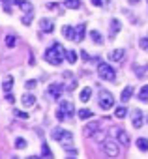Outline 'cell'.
<instances>
[{"label": "cell", "mask_w": 148, "mask_h": 159, "mask_svg": "<svg viewBox=\"0 0 148 159\" xmlns=\"http://www.w3.org/2000/svg\"><path fill=\"white\" fill-rule=\"evenodd\" d=\"M30 23H32V15H30V13H28V15L25 13V17H23V25H30Z\"/></svg>", "instance_id": "obj_35"}, {"label": "cell", "mask_w": 148, "mask_h": 159, "mask_svg": "<svg viewBox=\"0 0 148 159\" xmlns=\"http://www.w3.org/2000/svg\"><path fill=\"white\" fill-rule=\"evenodd\" d=\"M12 86H13V77H6V81L2 83V90L4 92H10Z\"/></svg>", "instance_id": "obj_25"}, {"label": "cell", "mask_w": 148, "mask_h": 159, "mask_svg": "<svg viewBox=\"0 0 148 159\" xmlns=\"http://www.w3.org/2000/svg\"><path fill=\"white\" fill-rule=\"evenodd\" d=\"M133 71H135V77H139V79L148 77V64H144V66H133Z\"/></svg>", "instance_id": "obj_14"}, {"label": "cell", "mask_w": 148, "mask_h": 159, "mask_svg": "<svg viewBox=\"0 0 148 159\" xmlns=\"http://www.w3.org/2000/svg\"><path fill=\"white\" fill-rule=\"evenodd\" d=\"M79 118H81V120L92 118V111H90V109H81V111H79Z\"/></svg>", "instance_id": "obj_26"}, {"label": "cell", "mask_w": 148, "mask_h": 159, "mask_svg": "<svg viewBox=\"0 0 148 159\" xmlns=\"http://www.w3.org/2000/svg\"><path fill=\"white\" fill-rule=\"evenodd\" d=\"M90 38L94 39V43H98V45H103V36H101L98 30H90Z\"/></svg>", "instance_id": "obj_21"}, {"label": "cell", "mask_w": 148, "mask_h": 159, "mask_svg": "<svg viewBox=\"0 0 148 159\" xmlns=\"http://www.w3.org/2000/svg\"><path fill=\"white\" fill-rule=\"evenodd\" d=\"M66 152H67V153H71V155H77V150H71V148H66Z\"/></svg>", "instance_id": "obj_40"}, {"label": "cell", "mask_w": 148, "mask_h": 159, "mask_svg": "<svg viewBox=\"0 0 148 159\" xmlns=\"http://www.w3.org/2000/svg\"><path fill=\"white\" fill-rule=\"evenodd\" d=\"M64 56H66V62H69V64H75V62H77V52L71 51V49L64 51Z\"/></svg>", "instance_id": "obj_17"}, {"label": "cell", "mask_w": 148, "mask_h": 159, "mask_svg": "<svg viewBox=\"0 0 148 159\" xmlns=\"http://www.w3.org/2000/svg\"><path fill=\"white\" fill-rule=\"evenodd\" d=\"M62 131H64V129H60V127H54V129H53V133H51V139L58 142V139H60V135H62Z\"/></svg>", "instance_id": "obj_30"}, {"label": "cell", "mask_w": 148, "mask_h": 159, "mask_svg": "<svg viewBox=\"0 0 148 159\" xmlns=\"http://www.w3.org/2000/svg\"><path fill=\"white\" fill-rule=\"evenodd\" d=\"M85 32H86V25H85V23H81V25L75 28V39H73V41L81 43V41H83V38H85Z\"/></svg>", "instance_id": "obj_12"}, {"label": "cell", "mask_w": 148, "mask_h": 159, "mask_svg": "<svg viewBox=\"0 0 148 159\" xmlns=\"http://www.w3.org/2000/svg\"><path fill=\"white\" fill-rule=\"evenodd\" d=\"M131 124H133L135 129H141V127H142V124H144V114H142V111H139V109H133V111H131Z\"/></svg>", "instance_id": "obj_7"}, {"label": "cell", "mask_w": 148, "mask_h": 159, "mask_svg": "<svg viewBox=\"0 0 148 159\" xmlns=\"http://www.w3.org/2000/svg\"><path fill=\"white\" fill-rule=\"evenodd\" d=\"M98 73L103 81H116V71L105 62H98Z\"/></svg>", "instance_id": "obj_3"}, {"label": "cell", "mask_w": 148, "mask_h": 159, "mask_svg": "<svg viewBox=\"0 0 148 159\" xmlns=\"http://www.w3.org/2000/svg\"><path fill=\"white\" fill-rule=\"evenodd\" d=\"M15 148H17V150H23V148H26V140H25L23 137H17V139H15Z\"/></svg>", "instance_id": "obj_29"}, {"label": "cell", "mask_w": 148, "mask_h": 159, "mask_svg": "<svg viewBox=\"0 0 148 159\" xmlns=\"http://www.w3.org/2000/svg\"><path fill=\"white\" fill-rule=\"evenodd\" d=\"M139 99H141V101H148V84L141 88V92H139Z\"/></svg>", "instance_id": "obj_28"}, {"label": "cell", "mask_w": 148, "mask_h": 159, "mask_svg": "<svg viewBox=\"0 0 148 159\" xmlns=\"http://www.w3.org/2000/svg\"><path fill=\"white\" fill-rule=\"evenodd\" d=\"M131 96H133V86H126V88H124V92H122V96H120L122 103H127V101L131 99Z\"/></svg>", "instance_id": "obj_16"}, {"label": "cell", "mask_w": 148, "mask_h": 159, "mask_svg": "<svg viewBox=\"0 0 148 159\" xmlns=\"http://www.w3.org/2000/svg\"><path fill=\"white\" fill-rule=\"evenodd\" d=\"M113 135H114L116 140H120V144H124V146H129L131 144V139H129V135L124 129H113Z\"/></svg>", "instance_id": "obj_8"}, {"label": "cell", "mask_w": 148, "mask_h": 159, "mask_svg": "<svg viewBox=\"0 0 148 159\" xmlns=\"http://www.w3.org/2000/svg\"><path fill=\"white\" fill-rule=\"evenodd\" d=\"M122 58H124V49H116V51L109 52V60H113V62H118Z\"/></svg>", "instance_id": "obj_15"}, {"label": "cell", "mask_w": 148, "mask_h": 159, "mask_svg": "<svg viewBox=\"0 0 148 159\" xmlns=\"http://www.w3.org/2000/svg\"><path fill=\"white\" fill-rule=\"evenodd\" d=\"M34 86H36V81H28L26 83V88H34Z\"/></svg>", "instance_id": "obj_39"}, {"label": "cell", "mask_w": 148, "mask_h": 159, "mask_svg": "<svg viewBox=\"0 0 148 159\" xmlns=\"http://www.w3.org/2000/svg\"><path fill=\"white\" fill-rule=\"evenodd\" d=\"M13 4H15V6H19L25 13H32V10H34V8H32V4H30V2H26V0H13Z\"/></svg>", "instance_id": "obj_13"}, {"label": "cell", "mask_w": 148, "mask_h": 159, "mask_svg": "<svg viewBox=\"0 0 148 159\" xmlns=\"http://www.w3.org/2000/svg\"><path fill=\"white\" fill-rule=\"evenodd\" d=\"M146 4H148V0H146Z\"/></svg>", "instance_id": "obj_43"}, {"label": "cell", "mask_w": 148, "mask_h": 159, "mask_svg": "<svg viewBox=\"0 0 148 159\" xmlns=\"http://www.w3.org/2000/svg\"><path fill=\"white\" fill-rule=\"evenodd\" d=\"M41 155H43V157H53V153H51V150H49V146H47V144H43V146H41Z\"/></svg>", "instance_id": "obj_32"}, {"label": "cell", "mask_w": 148, "mask_h": 159, "mask_svg": "<svg viewBox=\"0 0 148 159\" xmlns=\"http://www.w3.org/2000/svg\"><path fill=\"white\" fill-rule=\"evenodd\" d=\"M126 114H127V109H126V107H118V109L114 111V116H116V118H120V120H122V118H126Z\"/></svg>", "instance_id": "obj_27"}, {"label": "cell", "mask_w": 148, "mask_h": 159, "mask_svg": "<svg viewBox=\"0 0 148 159\" xmlns=\"http://www.w3.org/2000/svg\"><path fill=\"white\" fill-rule=\"evenodd\" d=\"M58 142H60V144H62L64 148H69V144L73 142V135H71L69 131H62V135H60Z\"/></svg>", "instance_id": "obj_10"}, {"label": "cell", "mask_w": 148, "mask_h": 159, "mask_svg": "<svg viewBox=\"0 0 148 159\" xmlns=\"http://www.w3.org/2000/svg\"><path fill=\"white\" fill-rule=\"evenodd\" d=\"M62 36H64L66 39H75V28L64 26V28H62Z\"/></svg>", "instance_id": "obj_18"}, {"label": "cell", "mask_w": 148, "mask_h": 159, "mask_svg": "<svg viewBox=\"0 0 148 159\" xmlns=\"http://www.w3.org/2000/svg\"><path fill=\"white\" fill-rule=\"evenodd\" d=\"M120 28H122L120 21H116V19H111V36L118 34V32H120Z\"/></svg>", "instance_id": "obj_20"}, {"label": "cell", "mask_w": 148, "mask_h": 159, "mask_svg": "<svg viewBox=\"0 0 148 159\" xmlns=\"http://www.w3.org/2000/svg\"><path fill=\"white\" fill-rule=\"evenodd\" d=\"M101 150H103V153L109 155V157H116V155L120 153V148H118V144H116L114 140H103V142H101Z\"/></svg>", "instance_id": "obj_5"}, {"label": "cell", "mask_w": 148, "mask_h": 159, "mask_svg": "<svg viewBox=\"0 0 148 159\" xmlns=\"http://www.w3.org/2000/svg\"><path fill=\"white\" fill-rule=\"evenodd\" d=\"M99 129H101V122H99V120H92V122H88V124L85 125L83 133H85V137H92V135H96Z\"/></svg>", "instance_id": "obj_6"}, {"label": "cell", "mask_w": 148, "mask_h": 159, "mask_svg": "<svg viewBox=\"0 0 148 159\" xmlns=\"http://www.w3.org/2000/svg\"><path fill=\"white\" fill-rule=\"evenodd\" d=\"M98 103L103 111H109L113 105H114V98L109 90H99V96H98Z\"/></svg>", "instance_id": "obj_4"}, {"label": "cell", "mask_w": 148, "mask_h": 159, "mask_svg": "<svg viewBox=\"0 0 148 159\" xmlns=\"http://www.w3.org/2000/svg\"><path fill=\"white\" fill-rule=\"evenodd\" d=\"M34 103H36V98H34L32 94H25V96H23V105H25V107H32Z\"/></svg>", "instance_id": "obj_22"}, {"label": "cell", "mask_w": 148, "mask_h": 159, "mask_svg": "<svg viewBox=\"0 0 148 159\" xmlns=\"http://www.w3.org/2000/svg\"><path fill=\"white\" fill-rule=\"evenodd\" d=\"M94 6H105V0H92Z\"/></svg>", "instance_id": "obj_37"}, {"label": "cell", "mask_w": 148, "mask_h": 159, "mask_svg": "<svg viewBox=\"0 0 148 159\" xmlns=\"http://www.w3.org/2000/svg\"><path fill=\"white\" fill-rule=\"evenodd\" d=\"M6 101L13 105V103H15V98H13V94H10V92H6Z\"/></svg>", "instance_id": "obj_36"}, {"label": "cell", "mask_w": 148, "mask_h": 159, "mask_svg": "<svg viewBox=\"0 0 148 159\" xmlns=\"http://www.w3.org/2000/svg\"><path fill=\"white\" fill-rule=\"evenodd\" d=\"M62 75H64V77H66V79H71V75H73V73H71V71H64V73H62Z\"/></svg>", "instance_id": "obj_41"}, {"label": "cell", "mask_w": 148, "mask_h": 159, "mask_svg": "<svg viewBox=\"0 0 148 159\" xmlns=\"http://www.w3.org/2000/svg\"><path fill=\"white\" fill-rule=\"evenodd\" d=\"M62 90H64V84H62V83H53V84L49 86V96L58 99L60 94H62Z\"/></svg>", "instance_id": "obj_9"}, {"label": "cell", "mask_w": 148, "mask_h": 159, "mask_svg": "<svg viewBox=\"0 0 148 159\" xmlns=\"http://www.w3.org/2000/svg\"><path fill=\"white\" fill-rule=\"evenodd\" d=\"M39 28H41L45 34H51V32L54 30V23H53L51 19H41V21H39Z\"/></svg>", "instance_id": "obj_11"}, {"label": "cell", "mask_w": 148, "mask_h": 159, "mask_svg": "<svg viewBox=\"0 0 148 159\" xmlns=\"http://www.w3.org/2000/svg\"><path fill=\"white\" fill-rule=\"evenodd\" d=\"M81 56H83V58H85V60H86V62H88V60H90V54H88V52H86V51H83V52H81Z\"/></svg>", "instance_id": "obj_38"}, {"label": "cell", "mask_w": 148, "mask_h": 159, "mask_svg": "<svg viewBox=\"0 0 148 159\" xmlns=\"http://www.w3.org/2000/svg\"><path fill=\"white\" fill-rule=\"evenodd\" d=\"M139 45H141V49H144V51H148V38H141V41H139Z\"/></svg>", "instance_id": "obj_34"}, {"label": "cell", "mask_w": 148, "mask_h": 159, "mask_svg": "<svg viewBox=\"0 0 148 159\" xmlns=\"http://www.w3.org/2000/svg\"><path fill=\"white\" fill-rule=\"evenodd\" d=\"M73 103L71 101H60V105H58V111H56V120H60V122H66L67 118H71L73 116Z\"/></svg>", "instance_id": "obj_2"}, {"label": "cell", "mask_w": 148, "mask_h": 159, "mask_svg": "<svg viewBox=\"0 0 148 159\" xmlns=\"http://www.w3.org/2000/svg\"><path fill=\"white\" fill-rule=\"evenodd\" d=\"M131 2H133V4H139V2H141V0H131Z\"/></svg>", "instance_id": "obj_42"}, {"label": "cell", "mask_w": 148, "mask_h": 159, "mask_svg": "<svg viewBox=\"0 0 148 159\" xmlns=\"http://www.w3.org/2000/svg\"><path fill=\"white\" fill-rule=\"evenodd\" d=\"M64 6L69 10H79L81 8V0H64Z\"/></svg>", "instance_id": "obj_19"}, {"label": "cell", "mask_w": 148, "mask_h": 159, "mask_svg": "<svg viewBox=\"0 0 148 159\" xmlns=\"http://www.w3.org/2000/svg\"><path fill=\"white\" fill-rule=\"evenodd\" d=\"M15 41H17V39H15V36H6V45H8L10 49H12V47H15Z\"/></svg>", "instance_id": "obj_31"}, {"label": "cell", "mask_w": 148, "mask_h": 159, "mask_svg": "<svg viewBox=\"0 0 148 159\" xmlns=\"http://www.w3.org/2000/svg\"><path fill=\"white\" fill-rule=\"evenodd\" d=\"M64 51H66V49H64L60 43H56V41H54V43H53V45H51V47L45 51L43 58H45L49 64H53V66H60V64L66 60V56H64Z\"/></svg>", "instance_id": "obj_1"}, {"label": "cell", "mask_w": 148, "mask_h": 159, "mask_svg": "<svg viewBox=\"0 0 148 159\" xmlns=\"http://www.w3.org/2000/svg\"><path fill=\"white\" fill-rule=\"evenodd\" d=\"M13 114H15V116H19V118H23V120H28V112H23V111H17V109H15V111H13Z\"/></svg>", "instance_id": "obj_33"}, {"label": "cell", "mask_w": 148, "mask_h": 159, "mask_svg": "<svg viewBox=\"0 0 148 159\" xmlns=\"http://www.w3.org/2000/svg\"><path fill=\"white\" fill-rule=\"evenodd\" d=\"M137 148H139L141 152H148V139H144V137L137 139Z\"/></svg>", "instance_id": "obj_23"}, {"label": "cell", "mask_w": 148, "mask_h": 159, "mask_svg": "<svg viewBox=\"0 0 148 159\" xmlns=\"http://www.w3.org/2000/svg\"><path fill=\"white\" fill-rule=\"evenodd\" d=\"M90 98H92V88H88V86H86V88H83V92H81V101H83V103H86Z\"/></svg>", "instance_id": "obj_24"}]
</instances>
